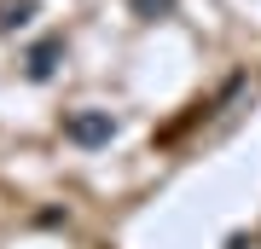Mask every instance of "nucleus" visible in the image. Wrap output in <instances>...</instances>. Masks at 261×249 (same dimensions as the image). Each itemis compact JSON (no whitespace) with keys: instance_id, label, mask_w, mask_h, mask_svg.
<instances>
[{"instance_id":"1","label":"nucleus","mask_w":261,"mask_h":249,"mask_svg":"<svg viewBox=\"0 0 261 249\" xmlns=\"http://www.w3.org/2000/svg\"><path fill=\"white\" fill-rule=\"evenodd\" d=\"M64 139L75 151H105L116 139V116L111 110H70L64 116Z\"/></svg>"},{"instance_id":"2","label":"nucleus","mask_w":261,"mask_h":249,"mask_svg":"<svg viewBox=\"0 0 261 249\" xmlns=\"http://www.w3.org/2000/svg\"><path fill=\"white\" fill-rule=\"evenodd\" d=\"M58 58H64V35L35 41V46L23 52V75H29V81H53V75H58Z\"/></svg>"},{"instance_id":"3","label":"nucleus","mask_w":261,"mask_h":249,"mask_svg":"<svg viewBox=\"0 0 261 249\" xmlns=\"http://www.w3.org/2000/svg\"><path fill=\"white\" fill-rule=\"evenodd\" d=\"M29 18H35V0H6V6H0V29H6V35L23 29Z\"/></svg>"},{"instance_id":"4","label":"nucleus","mask_w":261,"mask_h":249,"mask_svg":"<svg viewBox=\"0 0 261 249\" xmlns=\"http://www.w3.org/2000/svg\"><path fill=\"white\" fill-rule=\"evenodd\" d=\"M134 12H140V18H168L174 0H134Z\"/></svg>"}]
</instances>
